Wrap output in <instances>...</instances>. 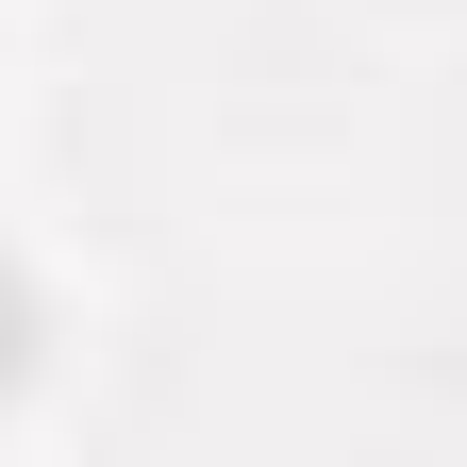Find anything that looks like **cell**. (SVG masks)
Listing matches in <instances>:
<instances>
[{
  "label": "cell",
  "instance_id": "cell-1",
  "mask_svg": "<svg viewBox=\"0 0 467 467\" xmlns=\"http://www.w3.org/2000/svg\"><path fill=\"white\" fill-rule=\"evenodd\" d=\"M34 350H50V284H34L17 251H0V400L34 384Z\"/></svg>",
  "mask_w": 467,
  "mask_h": 467
}]
</instances>
